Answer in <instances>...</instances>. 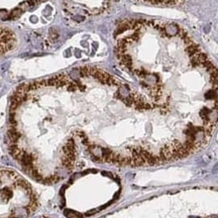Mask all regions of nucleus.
<instances>
[{"mask_svg":"<svg viewBox=\"0 0 218 218\" xmlns=\"http://www.w3.org/2000/svg\"><path fill=\"white\" fill-rule=\"evenodd\" d=\"M64 214L67 218H83L81 213L77 211H74V210H70V209H66L64 211Z\"/></svg>","mask_w":218,"mask_h":218,"instance_id":"1","label":"nucleus"},{"mask_svg":"<svg viewBox=\"0 0 218 218\" xmlns=\"http://www.w3.org/2000/svg\"><path fill=\"white\" fill-rule=\"evenodd\" d=\"M22 10L21 8H15L13 11L11 12V14H10V18H16V17L20 16V14H22Z\"/></svg>","mask_w":218,"mask_h":218,"instance_id":"2","label":"nucleus"},{"mask_svg":"<svg viewBox=\"0 0 218 218\" xmlns=\"http://www.w3.org/2000/svg\"><path fill=\"white\" fill-rule=\"evenodd\" d=\"M102 208H97V209H93V210H91V211H89V212H87L86 215H88V216H90V215H93L95 213H97V212H99L100 210H101Z\"/></svg>","mask_w":218,"mask_h":218,"instance_id":"3","label":"nucleus"},{"mask_svg":"<svg viewBox=\"0 0 218 218\" xmlns=\"http://www.w3.org/2000/svg\"><path fill=\"white\" fill-rule=\"evenodd\" d=\"M37 1H40V2H43V1H45V0H37Z\"/></svg>","mask_w":218,"mask_h":218,"instance_id":"4","label":"nucleus"}]
</instances>
